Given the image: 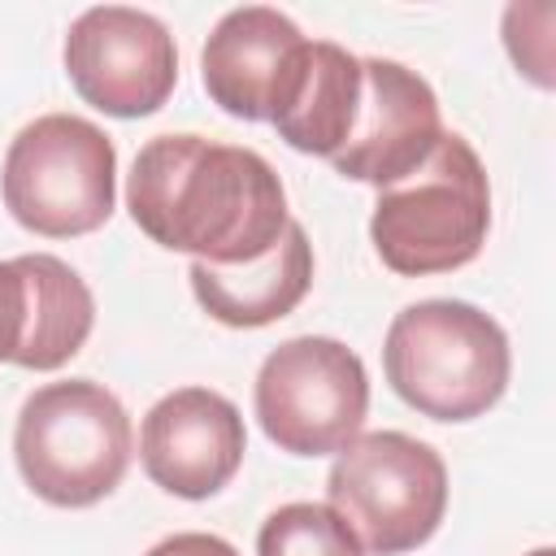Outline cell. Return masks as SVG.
<instances>
[{"label": "cell", "instance_id": "1", "mask_svg": "<svg viewBox=\"0 0 556 556\" xmlns=\"http://www.w3.org/2000/svg\"><path fill=\"white\" fill-rule=\"evenodd\" d=\"M126 208L152 243L204 265L256 261L291 222L274 165L252 148L204 135L148 139L126 178Z\"/></svg>", "mask_w": 556, "mask_h": 556}, {"label": "cell", "instance_id": "2", "mask_svg": "<svg viewBox=\"0 0 556 556\" xmlns=\"http://www.w3.org/2000/svg\"><path fill=\"white\" fill-rule=\"evenodd\" d=\"M391 391L430 421H473L500 404L513 374L504 326L465 300H417L382 339Z\"/></svg>", "mask_w": 556, "mask_h": 556}, {"label": "cell", "instance_id": "3", "mask_svg": "<svg viewBox=\"0 0 556 556\" xmlns=\"http://www.w3.org/2000/svg\"><path fill=\"white\" fill-rule=\"evenodd\" d=\"M491 230V182L473 143L443 130L421 169L374 200L369 239L387 269L404 278L452 274L469 265Z\"/></svg>", "mask_w": 556, "mask_h": 556}, {"label": "cell", "instance_id": "4", "mask_svg": "<svg viewBox=\"0 0 556 556\" xmlns=\"http://www.w3.org/2000/svg\"><path fill=\"white\" fill-rule=\"evenodd\" d=\"M22 482L56 508H91L117 491L130 465V417L91 378L48 382L26 395L13 426Z\"/></svg>", "mask_w": 556, "mask_h": 556}, {"label": "cell", "instance_id": "5", "mask_svg": "<svg viewBox=\"0 0 556 556\" xmlns=\"http://www.w3.org/2000/svg\"><path fill=\"white\" fill-rule=\"evenodd\" d=\"M0 191L13 222L43 239L91 235L109 222L117 195L113 139L78 113H43L13 135Z\"/></svg>", "mask_w": 556, "mask_h": 556}, {"label": "cell", "instance_id": "6", "mask_svg": "<svg viewBox=\"0 0 556 556\" xmlns=\"http://www.w3.org/2000/svg\"><path fill=\"white\" fill-rule=\"evenodd\" d=\"M326 500L365 552L404 556L434 539L447 513V465L404 430L356 434L326 473Z\"/></svg>", "mask_w": 556, "mask_h": 556}, {"label": "cell", "instance_id": "7", "mask_svg": "<svg viewBox=\"0 0 556 556\" xmlns=\"http://www.w3.org/2000/svg\"><path fill=\"white\" fill-rule=\"evenodd\" d=\"M252 404L278 452L330 456L343 452L365 426L369 374L348 343L330 334H300L261 361Z\"/></svg>", "mask_w": 556, "mask_h": 556}, {"label": "cell", "instance_id": "8", "mask_svg": "<svg viewBox=\"0 0 556 556\" xmlns=\"http://www.w3.org/2000/svg\"><path fill=\"white\" fill-rule=\"evenodd\" d=\"M65 74L109 117L156 113L178 83V48L161 17L130 4H96L70 22Z\"/></svg>", "mask_w": 556, "mask_h": 556}, {"label": "cell", "instance_id": "9", "mask_svg": "<svg viewBox=\"0 0 556 556\" xmlns=\"http://www.w3.org/2000/svg\"><path fill=\"white\" fill-rule=\"evenodd\" d=\"M443 139V113L434 87L387 56H361V109L352 135L330 156V165L369 187H391L426 165Z\"/></svg>", "mask_w": 556, "mask_h": 556}, {"label": "cell", "instance_id": "10", "mask_svg": "<svg viewBox=\"0 0 556 556\" xmlns=\"http://www.w3.org/2000/svg\"><path fill=\"white\" fill-rule=\"evenodd\" d=\"M304 56L308 39L287 13L269 4H243L208 30L200 78L222 113L243 122H274L300 87Z\"/></svg>", "mask_w": 556, "mask_h": 556}, {"label": "cell", "instance_id": "11", "mask_svg": "<svg viewBox=\"0 0 556 556\" xmlns=\"http://www.w3.org/2000/svg\"><path fill=\"white\" fill-rule=\"evenodd\" d=\"M243 452L248 430L239 408L208 387H178L161 395L139 430L143 473L178 500L217 495L239 473Z\"/></svg>", "mask_w": 556, "mask_h": 556}, {"label": "cell", "instance_id": "12", "mask_svg": "<svg viewBox=\"0 0 556 556\" xmlns=\"http://www.w3.org/2000/svg\"><path fill=\"white\" fill-rule=\"evenodd\" d=\"M96 326L91 287L52 252L0 261V365L61 369Z\"/></svg>", "mask_w": 556, "mask_h": 556}, {"label": "cell", "instance_id": "13", "mask_svg": "<svg viewBox=\"0 0 556 556\" xmlns=\"http://www.w3.org/2000/svg\"><path fill=\"white\" fill-rule=\"evenodd\" d=\"M191 291L200 300V308L235 330H261L287 313H295V304L308 295L313 287V243L304 235V226L291 217L282 239L243 265H204L191 261L187 269Z\"/></svg>", "mask_w": 556, "mask_h": 556}, {"label": "cell", "instance_id": "14", "mask_svg": "<svg viewBox=\"0 0 556 556\" xmlns=\"http://www.w3.org/2000/svg\"><path fill=\"white\" fill-rule=\"evenodd\" d=\"M361 109V56L334 39H308L304 74L287 109L274 117L278 139L308 156H334Z\"/></svg>", "mask_w": 556, "mask_h": 556}, {"label": "cell", "instance_id": "15", "mask_svg": "<svg viewBox=\"0 0 556 556\" xmlns=\"http://www.w3.org/2000/svg\"><path fill=\"white\" fill-rule=\"evenodd\" d=\"M256 556H365V547L330 504L295 500L261 521Z\"/></svg>", "mask_w": 556, "mask_h": 556}, {"label": "cell", "instance_id": "16", "mask_svg": "<svg viewBox=\"0 0 556 556\" xmlns=\"http://www.w3.org/2000/svg\"><path fill=\"white\" fill-rule=\"evenodd\" d=\"M143 556H239L226 539L217 534H204V530H182V534H169L161 539L156 547H148Z\"/></svg>", "mask_w": 556, "mask_h": 556}, {"label": "cell", "instance_id": "17", "mask_svg": "<svg viewBox=\"0 0 556 556\" xmlns=\"http://www.w3.org/2000/svg\"><path fill=\"white\" fill-rule=\"evenodd\" d=\"M530 556H556V552H552V547H534Z\"/></svg>", "mask_w": 556, "mask_h": 556}]
</instances>
